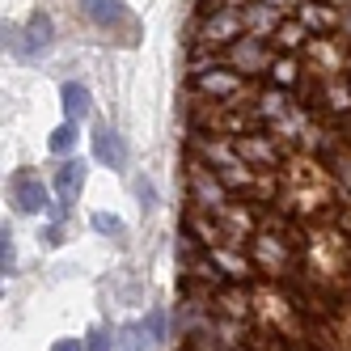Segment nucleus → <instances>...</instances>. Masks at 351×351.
I'll use <instances>...</instances> for the list:
<instances>
[{
    "mask_svg": "<svg viewBox=\"0 0 351 351\" xmlns=\"http://www.w3.org/2000/svg\"><path fill=\"white\" fill-rule=\"evenodd\" d=\"M9 195H13V208H17L21 216H38V212L51 208L47 182H43V173H34V169H17L13 182H9Z\"/></svg>",
    "mask_w": 351,
    "mask_h": 351,
    "instance_id": "20e7f679",
    "label": "nucleus"
},
{
    "mask_svg": "<svg viewBox=\"0 0 351 351\" xmlns=\"http://www.w3.org/2000/svg\"><path fill=\"white\" fill-rule=\"evenodd\" d=\"M271 72H275V81H292V77H296V64H292V60H275Z\"/></svg>",
    "mask_w": 351,
    "mask_h": 351,
    "instance_id": "412c9836",
    "label": "nucleus"
},
{
    "mask_svg": "<svg viewBox=\"0 0 351 351\" xmlns=\"http://www.w3.org/2000/svg\"><path fill=\"white\" fill-rule=\"evenodd\" d=\"M64 241V229H60V224H51V229H47V245H60Z\"/></svg>",
    "mask_w": 351,
    "mask_h": 351,
    "instance_id": "b1692460",
    "label": "nucleus"
},
{
    "mask_svg": "<svg viewBox=\"0 0 351 351\" xmlns=\"http://www.w3.org/2000/svg\"><path fill=\"white\" fill-rule=\"evenodd\" d=\"M144 330L153 343H165V309H148L144 313Z\"/></svg>",
    "mask_w": 351,
    "mask_h": 351,
    "instance_id": "f3484780",
    "label": "nucleus"
},
{
    "mask_svg": "<svg viewBox=\"0 0 351 351\" xmlns=\"http://www.w3.org/2000/svg\"><path fill=\"white\" fill-rule=\"evenodd\" d=\"M51 351H89V347H85L81 339H60V343H56Z\"/></svg>",
    "mask_w": 351,
    "mask_h": 351,
    "instance_id": "4be33fe9",
    "label": "nucleus"
},
{
    "mask_svg": "<svg viewBox=\"0 0 351 351\" xmlns=\"http://www.w3.org/2000/svg\"><path fill=\"white\" fill-rule=\"evenodd\" d=\"M237 153H241V157H254V161H267V165L275 161V153H267V144H263L258 136H245V140H237Z\"/></svg>",
    "mask_w": 351,
    "mask_h": 351,
    "instance_id": "2eb2a0df",
    "label": "nucleus"
},
{
    "mask_svg": "<svg viewBox=\"0 0 351 351\" xmlns=\"http://www.w3.org/2000/svg\"><path fill=\"white\" fill-rule=\"evenodd\" d=\"M114 343H119V339H114V335L106 330V326H97V330L89 335V343H85V347H89V351H110Z\"/></svg>",
    "mask_w": 351,
    "mask_h": 351,
    "instance_id": "aec40b11",
    "label": "nucleus"
},
{
    "mask_svg": "<svg viewBox=\"0 0 351 351\" xmlns=\"http://www.w3.org/2000/svg\"><path fill=\"white\" fill-rule=\"evenodd\" d=\"M199 85L212 93V102L237 106V93H241V77H237V72H220V68H212V72H204V77H199Z\"/></svg>",
    "mask_w": 351,
    "mask_h": 351,
    "instance_id": "1a4fd4ad",
    "label": "nucleus"
},
{
    "mask_svg": "<svg viewBox=\"0 0 351 351\" xmlns=\"http://www.w3.org/2000/svg\"><path fill=\"white\" fill-rule=\"evenodd\" d=\"M60 102H64V114H68L72 123L89 119V89H85L81 81H64V85H60Z\"/></svg>",
    "mask_w": 351,
    "mask_h": 351,
    "instance_id": "9d476101",
    "label": "nucleus"
},
{
    "mask_svg": "<svg viewBox=\"0 0 351 351\" xmlns=\"http://www.w3.org/2000/svg\"><path fill=\"white\" fill-rule=\"evenodd\" d=\"M72 148H77V123H72V119H64L60 123V128L51 132V153H72Z\"/></svg>",
    "mask_w": 351,
    "mask_h": 351,
    "instance_id": "ddd939ff",
    "label": "nucleus"
},
{
    "mask_svg": "<svg viewBox=\"0 0 351 351\" xmlns=\"http://www.w3.org/2000/svg\"><path fill=\"white\" fill-rule=\"evenodd\" d=\"M229 68L233 72H267V68H275V51H271V43H267V34H241L233 47H229Z\"/></svg>",
    "mask_w": 351,
    "mask_h": 351,
    "instance_id": "7ed1b4c3",
    "label": "nucleus"
},
{
    "mask_svg": "<svg viewBox=\"0 0 351 351\" xmlns=\"http://www.w3.org/2000/svg\"><path fill=\"white\" fill-rule=\"evenodd\" d=\"M186 182H191V204H199V208H224V195H229V191H224L220 173H212L204 165H191Z\"/></svg>",
    "mask_w": 351,
    "mask_h": 351,
    "instance_id": "423d86ee",
    "label": "nucleus"
},
{
    "mask_svg": "<svg viewBox=\"0 0 351 351\" xmlns=\"http://www.w3.org/2000/svg\"><path fill=\"white\" fill-rule=\"evenodd\" d=\"M296 21H300V26H309V30H335L339 26V13L335 9H317V5H309V0H300V5H296Z\"/></svg>",
    "mask_w": 351,
    "mask_h": 351,
    "instance_id": "9b49d317",
    "label": "nucleus"
},
{
    "mask_svg": "<svg viewBox=\"0 0 351 351\" xmlns=\"http://www.w3.org/2000/svg\"><path fill=\"white\" fill-rule=\"evenodd\" d=\"M275 43L280 47H300L305 43V26H300V21H284V26L275 30Z\"/></svg>",
    "mask_w": 351,
    "mask_h": 351,
    "instance_id": "dca6fc26",
    "label": "nucleus"
},
{
    "mask_svg": "<svg viewBox=\"0 0 351 351\" xmlns=\"http://www.w3.org/2000/svg\"><path fill=\"white\" fill-rule=\"evenodd\" d=\"M136 199H140L144 212H157V186L148 182V178H136Z\"/></svg>",
    "mask_w": 351,
    "mask_h": 351,
    "instance_id": "6ab92c4d",
    "label": "nucleus"
},
{
    "mask_svg": "<svg viewBox=\"0 0 351 351\" xmlns=\"http://www.w3.org/2000/svg\"><path fill=\"white\" fill-rule=\"evenodd\" d=\"M89 140H93V157L102 161V165H110V169L128 165V148H123V140H119V132L110 128V123H97Z\"/></svg>",
    "mask_w": 351,
    "mask_h": 351,
    "instance_id": "0eeeda50",
    "label": "nucleus"
},
{
    "mask_svg": "<svg viewBox=\"0 0 351 351\" xmlns=\"http://www.w3.org/2000/svg\"><path fill=\"white\" fill-rule=\"evenodd\" d=\"M9 47H13V56L26 60V64L43 60V56L56 47V26H51V17H47V13H30L26 26H13V30H9Z\"/></svg>",
    "mask_w": 351,
    "mask_h": 351,
    "instance_id": "f257e3e1",
    "label": "nucleus"
},
{
    "mask_svg": "<svg viewBox=\"0 0 351 351\" xmlns=\"http://www.w3.org/2000/svg\"><path fill=\"white\" fill-rule=\"evenodd\" d=\"M263 5H271L275 13H284V9H296V5H300V0H263Z\"/></svg>",
    "mask_w": 351,
    "mask_h": 351,
    "instance_id": "5701e85b",
    "label": "nucleus"
},
{
    "mask_svg": "<svg viewBox=\"0 0 351 351\" xmlns=\"http://www.w3.org/2000/svg\"><path fill=\"white\" fill-rule=\"evenodd\" d=\"M114 351H153V343H144V322L119 326V343H114Z\"/></svg>",
    "mask_w": 351,
    "mask_h": 351,
    "instance_id": "f8f14e48",
    "label": "nucleus"
},
{
    "mask_svg": "<svg viewBox=\"0 0 351 351\" xmlns=\"http://www.w3.org/2000/svg\"><path fill=\"white\" fill-rule=\"evenodd\" d=\"M81 186H85V165H81V161L56 165V199H60V208H72V204H77Z\"/></svg>",
    "mask_w": 351,
    "mask_h": 351,
    "instance_id": "6e6552de",
    "label": "nucleus"
},
{
    "mask_svg": "<svg viewBox=\"0 0 351 351\" xmlns=\"http://www.w3.org/2000/svg\"><path fill=\"white\" fill-rule=\"evenodd\" d=\"M241 34H250L241 9H216V13H208V21H204V43H208V47H233Z\"/></svg>",
    "mask_w": 351,
    "mask_h": 351,
    "instance_id": "39448f33",
    "label": "nucleus"
},
{
    "mask_svg": "<svg viewBox=\"0 0 351 351\" xmlns=\"http://www.w3.org/2000/svg\"><path fill=\"white\" fill-rule=\"evenodd\" d=\"M0 271L13 275L17 271V250H13V233H9V224L0 229Z\"/></svg>",
    "mask_w": 351,
    "mask_h": 351,
    "instance_id": "4468645a",
    "label": "nucleus"
},
{
    "mask_svg": "<svg viewBox=\"0 0 351 351\" xmlns=\"http://www.w3.org/2000/svg\"><path fill=\"white\" fill-rule=\"evenodd\" d=\"M77 5H81V13L93 21L97 30H106V34H128V43H136L140 21H136V13L123 5V0H77Z\"/></svg>",
    "mask_w": 351,
    "mask_h": 351,
    "instance_id": "f03ea898",
    "label": "nucleus"
},
{
    "mask_svg": "<svg viewBox=\"0 0 351 351\" xmlns=\"http://www.w3.org/2000/svg\"><path fill=\"white\" fill-rule=\"evenodd\" d=\"M93 229L106 233V237H123V220L110 216V212H93Z\"/></svg>",
    "mask_w": 351,
    "mask_h": 351,
    "instance_id": "a211bd4d",
    "label": "nucleus"
}]
</instances>
